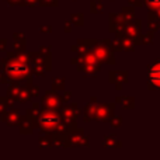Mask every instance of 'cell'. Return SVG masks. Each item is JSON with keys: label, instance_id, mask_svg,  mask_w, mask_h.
<instances>
[{"label": "cell", "instance_id": "obj_1", "mask_svg": "<svg viewBox=\"0 0 160 160\" xmlns=\"http://www.w3.org/2000/svg\"><path fill=\"white\" fill-rule=\"evenodd\" d=\"M94 56H96L97 61H102V62H111V63H114V61H115L112 53L105 47H102V45H98V47L94 49Z\"/></svg>", "mask_w": 160, "mask_h": 160}, {"label": "cell", "instance_id": "obj_2", "mask_svg": "<svg viewBox=\"0 0 160 160\" xmlns=\"http://www.w3.org/2000/svg\"><path fill=\"white\" fill-rule=\"evenodd\" d=\"M149 82L155 87L160 88V62H155L149 69Z\"/></svg>", "mask_w": 160, "mask_h": 160}, {"label": "cell", "instance_id": "obj_3", "mask_svg": "<svg viewBox=\"0 0 160 160\" xmlns=\"http://www.w3.org/2000/svg\"><path fill=\"white\" fill-rule=\"evenodd\" d=\"M141 27H142V22L139 21H129V24L127 25V28H125V32L129 35V38H136V37L139 35V32H141Z\"/></svg>", "mask_w": 160, "mask_h": 160}, {"label": "cell", "instance_id": "obj_4", "mask_svg": "<svg viewBox=\"0 0 160 160\" xmlns=\"http://www.w3.org/2000/svg\"><path fill=\"white\" fill-rule=\"evenodd\" d=\"M41 122L44 125H48V127H55L56 124L59 122V119H58V117L56 115H53V114H48V115H44L41 118Z\"/></svg>", "mask_w": 160, "mask_h": 160}, {"label": "cell", "instance_id": "obj_5", "mask_svg": "<svg viewBox=\"0 0 160 160\" xmlns=\"http://www.w3.org/2000/svg\"><path fill=\"white\" fill-rule=\"evenodd\" d=\"M146 6L150 11H160V0H145Z\"/></svg>", "mask_w": 160, "mask_h": 160}, {"label": "cell", "instance_id": "obj_6", "mask_svg": "<svg viewBox=\"0 0 160 160\" xmlns=\"http://www.w3.org/2000/svg\"><path fill=\"white\" fill-rule=\"evenodd\" d=\"M135 42L132 41V39H124V41H122V49H127V51H133L135 49Z\"/></svg>", "mask_w": 160, "mask_h": 160}, {"label": "cell", "instance_id": "obj_7", "mask_svg": "<svg viewBox=\"0 0 160 160\" xmlns=\"http://www.w3.org/2000/svg\"><path fill=\"white\" fill-rule=\"evenodd\" d=\"M91 13H102V3L101 2H91Z\"/></svg>", "mask_w": 160, "mask_h": 160}, {"label": "cell", "instance_id": "obj_8", "mask_svg": "<svg viewBox=\"0 0 160 160\" xmlns=\"http://www.w3.org/2000/svg\"><path fill=\"white\" fill-rule=\"evenodd\" d=\"M122 16L125 17L127 20H132L133 16H135V13H133V8L132 7H124L122 8Z\"/></svg>", "mask_w": 160, "mask_h": 160}, {"label": "cell", "instance_id": "obj_9", "mask_svg": "<svg viewBox=\"0 0 160 160\" xmlns=\"http://www.w3.org/2000/svg\"><path fill=\"white\" fill-rule=\"evenodd\" d=\"M83 20H84V17H83V14H73L72 16V24H76V25H83Z\"/></svg>", "mask_w": 160, "mask_h": 160}, {"label": "cell", "instance_id": "obj_10", "mask_svg": "<svg viewBox=\"0 0 160 160\" xmlns=\"http://www.w3.org/2000/svg\"><path fill=\"white\" fill-rule=\"evenodd\" d=\"M141 39H142V42H143L145 45H149V44H152V41H153V32L152 31H149L148 34H145V35H142L141 37Z\"/></svg>", "mask_w": 160, "mask_h": 160}, {"label": "cell", "instance_id": "obj_11", "mask_svg": "<svg viewBox=\"0 0 160 160\" xmlns=\"http://www.w3.org/2000/svg\"><path fill=\"white\" fill-rule=\"evenodd\" d=\"M44 4H48V6H58V0H42Z\"/></svg>", "mask_w": 160, "mask_h": 160}, {"label": "cell", "instance_id": "obj_12", "mask_svg": "<svg viewBox=\"0 0 160 160\" xmlns=\"http://www.w3.org/2000/svg\"><path fill=\"white\" fill-rule=\"evenodd\" d=\"M65 31H66V32H69L70 31V21L66 22V25H65Z\"/></svg>", "mask_w": 160, "mask_h": 160}]
</instances>
